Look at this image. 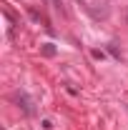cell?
Here are the masks:
<instances>
[{
  "label": "cell",
  "mask_w": 128,
  "mask_h": 130,
  "mask_svg": "<svg viewBox=\"0 0 128 130\" xmlns=\"http://www.w3.org/2000/svg\"><path fill=\"white\" fill-rule=\"evenodd\" d=\"M28 15H30V20H35V23H40V13H38L35 8H28Z\"/></svg>",
  "instance_id": "obj_3"
},
{
  "label": "cell",
  "mask_w": 128,
  "mask_h": 130,
  "mask_svg": "<svg viewBox=\"0 0 128 130\" xmlns=\"http://www.w3.org/2000/svg\"><path fill=\"white\" fill-rule=\"evenodd\" d=\"M40 53H43V55H48V58H53V55H55V45H50V43H45V45L40 48Z\"/></svg>",
  "instance_id": "obj_2"
},
{
  "label": "cell",
  "mask_w": 128,
  "mask_h": 130,
  "mask_svg": "<svg viewBox=\"0 0 128 130\" xmlns=\"http://www.w3.org/2000/svg\"><path fill=\"white\" fill-rule=\"evenodd\" d=\"M3 130H5V128H3Z\"/></svg>",
  "instance_id": "obj_5"
},
{
  "label": "cell",
  "mask_w": 128,
  "mask_h": 130,
  "mask_svg": "<svg viewBox=\"0 0 128 130\" xmlns=\"http://www.w3.org/2000/svg\"><path fill=\"white\" fill-rule=\"evenodd\" d=\"M13 100L18 103V108H23V113H25V115H33V113H35V108H33V100L25 95L23 90H15V93H13Z\"/></svg>",
  "instance_id": "obj_1"
},
{
  "label": "cell",
  "mask_w": 128,
  "mask_h": 130,
  "mask_svg": "<svg viewBox=\"0 0 128 130\" xmlns=\"http://www.w3.org/2000/svg\"><path fill=\"white\" fill-rule=\"evenodd\" d=\"M93 58H96V60H103V58H106V53H103V50H93Z\"/></svg>",
  "instance_id": "obj_4"
}]
</instances>
